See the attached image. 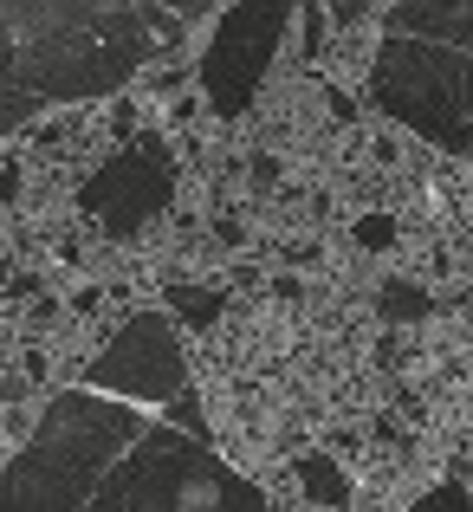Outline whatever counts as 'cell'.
<instances>
[{"label": "cell", "mask_w": 473, "mask_h": 512, "mask_svg": "<svg viewBox=\"0 0 473 512\" xmlns=\"http://www.w3.org/2000/svg\"><path fill=\"white\" fill-rule=\"evenodd\" d=\"M169 195H175V163L162 156L156 137H137L117 163H104L91 175L78 201H85L111 234H137V227H150L156 214L169 208Z\"/></svg>", "instance_id": "8992f818"}, {"label": "cell", "mask_w": 473, "mask_h": 512, "mask_svg": "<svg viewBox=\"0 0 473 512\" xmlns=\"http://www.w3.org/2000/svg\"><path fill=\"white\" fill-rule=\"evenodd\" d=\"M370 91L396 124L473 156V0H409L383 13Z\"/></svg>", "instance_id": "3957f363"}, {"label": "cell", "mask_w": 473, "mask_h": 512, "mask_svg": "<svg viewBox=\"0 0 473 512\" xmlns=\"http://www.w3.org/2000/svg\"><path fill=\"white\" fill-rule=\"evenodd\" d=\"M78 383L98 389V396L143 402V409H182V402L195 396V376H188L182 338H175V325L162 312H137L111 338V350H98V363H91Z\"/></svg>", "instance_id": "277c9868"}, {"label": "cell", "mask_w": 473, "mask_h": 512, "mask_svg": "<svg viewBox=\"0 0 473 512\" xmlns=\"http://www.w3.org/2000/svg\"><path fill=\"white\" fill-rule=\"evenodd\" d=\"M299 474H305V487H312V493H331V500H344V480H337V467H318V461H305Z\"/></svg>", "instance_id": "52a82bcc"}, {"label": "cell", "mask_w": 473, "mask_h": 512, "mask_svg": "<svg viewBox=\"0 0 473 512\" xmlns=\"http://www.w3.org/2000/svg\"><path fill=\"white\" fill-rule=\"evenodd\" d=\"M188 20V7H13L0 0V130L33 124L52 104L104 98V91L130 85L143 72V59L162 52V39L175 46V26Z\"/></svg>", "instance_id": "7a4b0ae2"}, {"label": "cell", "mask_w": 473, "mask_h": 512, "mask_svg": "<svg viewBox=\"0 0 473 512\" xmlns=\"http://www.w3.org/2000/svg\"><path fill=\"white\" fill-rule=\"evenodd\" d=\"M286 20H292V7H227L221 13V26L208 39V59H201V91H208L214 117H240L253 104Z\"/></svg>", "instance_id": "5b68a950"}, {"label": "cell", "mask_w": 473, "mask_h": 512, "mask_svg": "<svg viewBox=\"0 0 473 512\" xmlns=\"http://www.w3.org/2000/svg\"><path fill=\"white\" fill-rule=\"evenodd\" d=\"M13 188H20V169H7V163H0V201H13Z\"/></svg>", "instance_id": "ba28073f"}, {"label": "cell", "mask_w": 473, "mask_h": 512, "mask_svg": "<svg viewBox=\"0 0 473 512\" xmlns=\"http://www.w3.org/2000/svg\"><path fill=\"white\" fill-rule=\"evenodd\" d=\"M0 512H273L214 448L201 396L143 409L72 383L0 467Z\"/></svg>", "instance_id": "6da1fadb"}]
</instances>
